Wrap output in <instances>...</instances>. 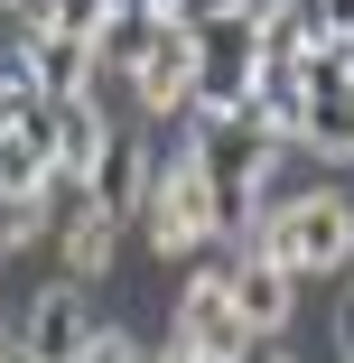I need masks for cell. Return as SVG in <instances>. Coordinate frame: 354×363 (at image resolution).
Returning <instances> with one entry per match:
<instances>
[{
  "mask_svg": "<svg viewBox=\"0 0 354 363\" xmlns=\"http://www.w3.org/2000/svg\"><path fill=\"white\" fill-rule=\"evenodd\" d=\"M261 10V65H308L326 47V0H252Z\"/></svg>",
  "mask_w": 354,
  "mask_h": 363,
  "instance_id": "30bf717a",
  "label": "cell"
},
{
  "mask_svg": "<svg viewBox=\"0 0 354 363\" xmlns=\"http://www.w3.org/2000/svg\"><path fill=\"white\" fill-rule=\"evenodd\" d=\"M84 363H150V354H140V335H121V326H103V335H94V354H84Z\"/></svg>",
  "mask_w": 354,
  "mask_h": 363,
  "instance_id": "d6986e66",
  "label": "cell"
},
{
  "mask_svg": "<svg viewBox=\"0 0 354 363\" xmlns=\"http://www.w3.org/2000/svg\"><path fill=\"white\" fill-rule=\"evenodd\" d=\"M28 242H47V205L0 186V252H28Z\"/></svg>",
  "mask_w": 354,
  "mask_h": 363,
  "instance_id": "2e32d148",
  "label": "cell"
},
{
  "mask_svg": "<svg viewBox=\"0 0 354 363\" xmlns=\"http://www.w3.org/2000/svg\"><path fill=\"white\" fill-rule=\"evenodd\" d=\"M150 38H159V19H150V10H112V19H103V38H94V65L131 84V65L150 56Z\"/></svg>",
  "mask_w": 354,
  "mask_h": 363,
  "instance_id": "9a60e30c",
  "label": "cell"
},
{
  "mask_svg": "<svg viewBox=\"0 0 354 363\" xmlns=\"http://www.w3.org/2000/svg\"><path fill=\"white\" fill-rule=\"evenodd\" d=\"M112 10H150V19H168V0H112Z\"/></svg>",
  "mask_w": 354,
  "mask_h": 363,
  "instance_id": "cb8c5ba5",
  "label": "cell"
},
{
  "mask_svg": "<svg viewBox=\"0 0 354 363\" xmlns=\"http://www.w3.org/2000/svg\"><path fill=\"white\" fill-rule=\"evenodd\" d=\"M0 363H38V354H28V345H19V335H10V345H0Z\"/></svg>",
  "mask_w": 354,
  "mask_h": 363,
  "instance_id": "d4e9b609",
  "label": "cell"
},
{
  "mask_svg": "<svg viewBox=\"0 0 354 363\" xmlns=\"http://www.w3.org/2000/svg\"><path fill=\"white\" fill-rule=\"evenodd\" d=\"M187 94H196V38H187L177 19H159L150 56L131 65V103H140V112H187Z\"/></svg>",
  "mask_w": 354,
  "mask_h": 363,
  "instance_id": "9c48e42d",
  "label": "cell"
},
{
  "mask_svg": "<svg viewBox=\"0 0 354 363\" xmlns=\"http://www.w3.org/2000/svg\"><path fill=\"white\" fill-rule=\"evenodd\" d=\"M150 168H159V159L140 150L131 130H112V150L94 159V205H103V214H121V224H131V214H140V196H150Z\"/></svg>",
  "mask_w": 354,
  "mask_h": 363,
  "instance_id": "7c38bea8",
  "label": "cell"
},
{
  "mask_svg": "<svg viewBox=\"0 0 354 363\" xmlns=\"http://www.w3.org/2000/svg\"><path fill=\"white\" fill-rule=\"evenodd\" d=\"M299 150H317L326 168H354V84L308 94V112H299Z\"/></svg>",
  "mask_w": 354,
  "mask_h": 363,
  "instance_id": "4fadbf2b",
  "label": "cell"
},
{
  "mask_svg": "<svg viewBox=\"0 0 354 363\" xmlns=\"http://www.w3.org/2000/svg\"><path fill=\"white\" fill-rule=\"evenodd\" d=\"M112 252H121V214H84L75 233H56V261L75 289H103L112 279Z\"/></svg>",
  "mask_w": 354,
  "mask_h": 363,
  "instance_id": "5bb4252c",
  "label": "cell"
},
{
  "mask_svg": "<svg viewBox=\"0 0 354 363\" xmlns=\"http://www.w3.org/2000/svg\"><path fill=\"white\" fill-rule=\"evenodd\" d=\"M252 94H261V10H233L215 28H196V94H187V121L215 130V121H252Z\"/></svg>",
  "mask_w": 354,
  "mask_h": 363,
  "instance_id": "3957f363",
  "label": "cell"
},
{
  "mask_svg": "<svg viewBox=\"0 0 354 363\" xmlns=\"http://www.w3.org/2000/svg\"><path fill=\"white\" fill-rule=\"evenodd\" d=\"M252 252H270L289 279H326V270H345V261H354V196H336V186L280 196V205L261 214Z\"/></svg>",
  "mask_w": 354,
  "mask_h": 363,
  "instance_id": "7a4b0ae2",
  "label": "cell"
},
{
  "mask_svg": "<svg viewBox=\"0 0 354 363\" xmlns=\"http://www.w3.org/2000/svg\"><path fill=\"white\" fill-rule=\"evenodd\" d=\"M177 345L215 354V363H243L252 354V326L233 317V298H224L215 270H187V289H177Z\"/></svg>",
  "mask_w": 354,
  "mask_h": 363,
  "instance_id": "52a82bcc",
  "label": "cell"
},
{
  "mask_svg": "<svg viewBox=\"0 0 354 363\" xmlns=\"http://www.w3.org/2000/svg\"><path fill=\"white\" fill-rule=\"evenodd\" d=\"M243 363H299V354H289V345H280V335H270V345H252Z\"/></svg>",
  "mask_w": 354,
  "mask_h": 363,
  "instance_id": "7402d4cb",
  "label": "cell"
},
{
  "mask_svg": "<svg viewBox=\"0 0 354 363\" xmlns=\"http://www.w3.org/2000/svg\"><path fill=\"white\" fill-rule=\"evenodd\" d=\"M19 65L47 103H75V94H103V65L84 38H56V28H19Z\"/></svg>",
  "mask_w": 354,
  "mask_h": 363,
  "instance_id": "ba28073f",
  "label": "cell"
},
{
  "mask_svg": "<svg viewBox=\"0 0 354 363\" xmlns=\"http://www.w3.org/2000/svg\"><path fill=\"white\" fill-rule=\"evenodd\" d=\"M47 130H56V168H65V177H94V159L112 150V112H103V94L47 103Z\"/></svg>",
  "mask_w": 354,
  "mask_h": 363,
  "instance_id": "8fae6325",
  "label": "cell"
},
{
  "mask_svg": "<svg viewBox=\"0 0 354 363\" xmlns=\"http://www.w3.org/2000/svg\"><path fill=\"white\" fill-rule=\"evenodd\" d=\"M140 233H150L168 261H187V252H205V242H215V186H205V168H196V140H177V150L150 168Z\"/></svg>",
  "mask_w": 354,
  "mask_h": 363,
  "instance_id": "277c9868",
  "label": "cell"
},
{
  "mask_svg": "<svg viewBox=\"0 0 354 363\" xmlns=\"http://www.w3.org/2000/svg\"><path fill=\"white\" fill-rule=\"evenodd\" d=\"M233 10H252V0H168V19L196 38V28H215V19H233Z\"/></svg>",
  "mask_w": 354,
  "mask_h": 363,
  "instance_id": "ac0fdd59",
  "label": "cell"
},
{
  "mask_svg": "<svg viewBox=\"0 0 354 363\" xmlns=\"http://www.w3.org/2000/svg\"><path fill=\"white\" fill-rule=\"evenodd\" d=\"M299 84H308V94H336V84H354V47H345V38H326V47L299 65Z\"/></svg>",
  "mask_w": 354,
  "mask_h": 363,
  "instance_id": "e0dca14e",
  "label": "cell"
},
{
  "mask_svg": "<svg viewBox=\"0 0 354 363\" xmlns=\"http://www.w3.org/2000/svg\"><path fill=\"white\" fill-rule=\"evenodd\" d=\"M326 38H345V47H354V0H326Z\"/></svg>",
  "mask_w": 354,
  "mask_h": 363,
  "instance_id": "44dd1931",
  "label": "cell"
},
{
  "mask_svg": "<svg viewBox=\"0 0 354 363\" xmlns=\"http://www.w3.org/2000/svg\"><path fill=\"white\" fill-rule=\"evenodd\" d=\"M150 363H215V354H196V345H168V354H150Z\"/></svg>",
  "mask_w": 354,
  "mask_h": 363,
  "instance_id": "603a6c76",
  "label": "cell"
},
{
  "mask_svg": "<svg viewBox=\"0 0 354 363\" xmlns=\"http://www.w3.org/2000/svg\"><path fill=\"white\" fill-rule=\"evenodd\" d=\"M196 270H215L224 279V298H233V317L252 326V345H270V335H289V308H299V279L280 270L270 252H252V242H215Z\"/></svg>",
  "mask_w": 354,
  "mask_h": 363,
  "instance_id": "5b68a950",
  "label": "cell"
},
{
  "mask_svg": "<svg viewBox=\"0 0 354 363\" xmlns=\"http://www.w3.org/2000/svg\"><path fill=\"white\" fill-rule=\"evenodd\" d=\"M0 10H19V19H28V10H38V0H0Z\"/></svg>",
  "mask_w": 354,
  "mask_h": 363,
  "instance_id": "484cf974",
  "label": "cell"
},
{
  "mask_svg": "<svg viewBox=\"0 0 354 363\" xmlns=\"http://www.w3.org/2000/svg\"><path fill=\"white\" fill-rule=\"evenodd\" d=\"M326 345H336V363H354V289H345L336 317H326Z\"/></svg>",
  "mask_w": 354,
  "mask_h": 363,
  "instance_id": "ffe728a7",
  "label": "cell"
},
{
  "mask_svg": "<svg viewBox=\"0 0 354 363\" xmlns=\"http://www.w3.org/2000/svg\"><path fill=\"white\" fill-rule=\"evenodd\" d=\"M280 150H289V140L261 130V121L196 130V168H205V186H215V242H252L261 233L270 186H280Z\"/></svg>",
  "mask_w": 354,
  "mask_h": 363,
  "instance_id": "6da1fadb",
  "label": "cell"
},
{
  "mask_svg": "<svg viewBox=\"0 0 354 363\" xmlns=\"http://www.w3.org/2000/svg\"><path fill=\"white\" fill-rule=\"evenodd\" d=\"M94 335H103L94 289H75V279H47L38 298H28V317H19V345H28L38 363H84Z\"/></svg>",
  "mask_w": 354,
  "mask_h": 363,
  "instance_id": "8992f818",
  "label": "cell"
}]
</instances>
